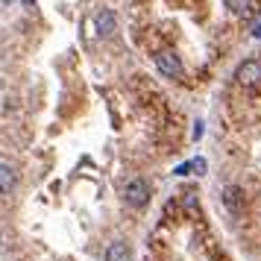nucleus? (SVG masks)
<instances>
[{"instance_id": "1", "label": "nucleus", "mask_w": 261, "mask_h": 261, "mask_svg": "<svg viewBox=\"0 0 261 261\" xmlns=\"http://www.w3.org/2000/svg\"><path fill=\"white\" fill-rule=\"evenodd\" d=\"M147 200H150V185H147L144 179H129V182L123 185V202H126V205L141 208V205H147Z\"/></svg>"}, {"instance_id": "2", "label": "nucleus", "mask_w": 261, "mask_h": 261, "mask_svg": "<svg viewBox=\"0 0 261 261\" xmlns=\"http://www.w3.org/2000/svg\"><path fill=\"white\" fill-rule=\"evenodd\" d=\"M155 68L165 73V76H170V80H179V76H182V62H179V56L173 50L155 53Z\"/></svg>"}, {"instance_id": "3", "label": "nucleus", "mask_w": 261, "mask_h": 261, "mask_svg": "<svg viewBox=\"0 0 261 261\" xmlns=\"http://www.w3.org/2000/svg\"><path fill=\"white\" fill-rule=\"evenodd\" d=\"M235 80L241 85H258L261 83V62L258 59H247L238 65L235 71Z\"/></svg>"}, {"instance_id": "4", "label": "nucleus", "mask_w": 261, "mask_h": 261, "mask_svg": "<svg viewBox=\"0 0 261 261\" xmlns=\"http://www.w3.org/2000/svg\"><path fill=\"white\" fill-rule=\"evenodd\" d=\"M223 205H226L232 214H238L241 208H244V194H241V188H238V185H229V188H223Z\"/></svg>"}, {"instance_id": "5", "label": "nucleus", "mask_w": 261, "mask_h": 261, "mask_svg": "<svg viewBox=\"0 0 261 261\" xmlns=\"http://www.w3.org/2000/svg\"><path fill=\"white\" fill-rule=\"evenodd\" d=\"M106 261H132V249L126 247L123 241H115V244L106 249Z\"/></svg>"}, {"instance_id": "6", "label": "nucleus", "mask_w": 261, "mask_h": 261, "mask_svg": "<svg viewBox=\"0 0 261 261\" xmlns=\"http://www.w3.org/2000/svg\"><path fill=\"white\" fill-rule=\"evenodd\" d=\"M97 33L100 36H112L115 33V12L112 9H100V15H97Z\"/></svg>"}, {"instance_id": "7", "label": "nucleus", "mask_w": 261, "mask_h": 261, "mask_svg": "<svg viewBox=\"0 0 261 261\" xmlns=\"http://www.w3.org/2000/svg\"><path fill=\"white\" fill-rule=\"evenodd\" d=\"M15 182H18L15 167L12 165H0V194H9V191L15 188Z\"/></svg>"}, {"instance_id": "8", "label": "nucleus", "mask_w": 261, "mask_h": 261, "mask_svg": "<svg viewBox=\"0 0 261 261\" xmlns=\"http://www.w3.org/2000/svg\"><path fill=\"white\" fill-rule=\"evenodd\" d=\"M226 9L232 15H249L252 12V0H226Z\"/></svg>"}, {"instance_id": "9", "label": "nucleus", "mask_w": 261, "mask_h": 261, "mask_svg": "<svg viewBox=\"0 0 261 261\" xmlns=\"http://www.w3.org/2000/svg\"><path fill=\"white\" fill-rule=\"evenodd\" d=\"M188 170H194L197 176H200V173H205V159H194V162H188Z\"/></svg>"}, {"instance_id": "10", "label": "nucleus", "mask_w": 261, "mask_h": 261, "mask_svg": "<svg viewBox=\"0 0 261 261\" xmlns=\"http://www.w3.org/2000/svg\"><path fill=\"white\" fill-rule=\"evenodd\" d=\"M185 208H188V212H194V208H197V194H194V191H188V194H185Z\"/></svg>"}, {"instance_id": "11", "label": "nucleus", "mask_w": 261, "mask_h": 261, "mask_svg": "<svg viewBox=\"0 0 261 261\" xmlns=\"http://www.w3.org/2000/svg\"><path fill=\"white\" fill-rule=\"evenodd\" d=\"M249 33H252V38H261V15H255V21H252V27H249Z\"/></svg>"}, {"instance_id": "12", "label": "nucleus", "mask_w": 261, "mask_h": 261, "mask_svg": "<svg viewBox=\"0 0 261 261\" xmlns=\"http://www.w3.org/2000/svg\"><path fill=\"white\" fill-rule=\"evenodd\" d=\"M197 138H202V123H200V120L194 123V141H197Z\"/></svg>"}, {"instance_id": "13", "label": "nucleus", "mask_w": 261, "mask_h": 261, "mask_svg": "<svg viewBox=\"0 0 261 261\" xmlns=\"http://www.w3.org/2000/svg\"><path fill=\"white\" fill-rule=\"evenodd\" d=\"M21 3H24L27 9H33V6H36V0H21Z\"/></svg>"}, {"instance_id": "14", "label": "nucleus", "mask_w": 261, "mask_h": 261, "mask_svg": "<svg viewBox=\"0 0 261 261\" xmlns=\"http://www.w3.org/2000/svg\"><path fill=\"white\" fill-rule=\"evenodd\" d=\"M3 3H15V0H3Z\"/></svg>"}]
</instances>
